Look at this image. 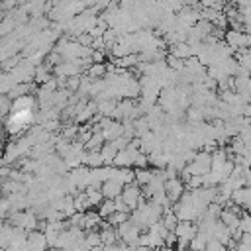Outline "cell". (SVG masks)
<instances>
[{"instance_id":"cell-8","label":"cell","mask_w":251,"mask_h":251,"mask_svg":"<svg viewBox=\"0 0 251 251\" xmlns=\"http://www.w3.org/2000/svg\"><path fill=\"white\" fill-rule=\"evenodd\" d=\"M212 239L220 241V243H222V245H226V247H229V245L233 243V239H231V231H229V229H227V227H226L222 222H218V224H216Z\"/></svg>"},{"instance_id":"cell-2","label":"cell","mask_w":251,"mask_h":251,"mask_svg":"<svg viewBox=\"0 0 251 251\" xmlns=\"http://www.w3.org/2000/svg\"><path fill=\"white\" fill-rule=\"evenodd\" d=\"M118 229V237H122L124 241H126V245H129V247H137L139 245V237H141V231H139V227L133 224V222H126V224H122L120 227H116Z\"/></svg>"},{"instance_id":"cell-1","label":"cell","mask_w":251,"mask_h":251,"mask_svg":"<svg viewBox=\"0 0 251 251\" xmlns=\"http://www.w3.org/2000/svg\"><path fill=\"white\" fill-rule=\"evenodd\" d=\"M198 233V226H194L192 222H178L175 227V235H176V247L178 251H184L190 241L194 239V235Z\"/></svg>"},{"instance_id":"cell-19","label":"cell","mask_w":251,"mask_h":251,"mask_svg":"<svg viewBox=\"0 0 251 251\" xmlns=\"http://www.w3.org/2000/svg\"><path fill=\"white\" fill-rule=\"evenodd\" d=\"M245 212H247V214H251V206H247V208H245Z\"/></svg>"},{"instance_id":"cell-16","label":"cell","mask_w":251,"mask_h":251,"mask_svg":"<svg viewBox=\"0 0 251 251\" xmlns=\"http://www.w3.org/2000/svg\"><path fill=\"white\" fill-rule=\"evenodd\" d=\"M239 229H241L243 233H251V214H247V212H243V214H241Z\"/></svg>"},{"instance_id":"cell-7","label":"cell","mask_w":251,"mask_h":251,"mask_svg":"<svg viewBox=\"0 0 251 251\" xmlns=\"http://www.w3.org/2000/svg\"><path fill=\"white\" fill-rule=\"evenodd\" d=\"M102 194H104V198H108V200H116L118 196H122V190H124V184H120L118 180H114V178H110V180H106V182H102Z\"/></svg>"},{"instance_id":"cell-15","label":"cell","mask_w":251,"mask_h":251,"mask_svg":"<svg viewBox=\"0 0 251 251\" xmlns=\"http://www.w3.org/2000/svg\"><path fill=\"white\" fill-rule=\"evenodd\" d=\"M35 78H37V82H41V84H45V82H49V80H51L49 71H47V67H45V65L35 69Z\"/></svg>"},{"instance_id":"cell-13","label":"cell","mask_w":251,"mask_h":251,"mask_svg":"<svg viewBox=\"0 0 251 251\" xmlns=\"http://www.w3.org/2000/svg\"><path fill=\"white\" fill-rule=\"evenodd\" d=\"M106 222H108V226H112V227H120L122 224H126L127 222V212H114L110 218H106Z\"/></svg>"},{"instance_id":"cell-14","label":"cell","mask_w":251,"mask_h":251,"mask_svg":"<svg viewBox=\"0 0 251 251\" xmlns=\"http://www.w3.org/2000/svg\"><path fill=\"white\" fill-rule=\"evenodd\" d=\"M104 73H106V67H104L102 63H94V65L88 69V76H90V78H102Z\"/></svg>"},{"instance_id":"cell-10","label":"cell","mask_w":251,"mask_h":251,"mask_svg":"<svg viewBox=\"0 0 251 251\" xmlns=\"http://www.w3.org/2000/svg\"><path fill=\"white\" fill-rule=\"evenodd\" d=\"M100 214L98 212H84V229H96L100 224Z\"/></svg>"},{"instance_id":"cell-4","label":"cell","mask_w":251,"mask_h":251,"mask_svg":"<svg viewBox=\"0 0 251 251\" xmlns=\"http://www.w3.org/2000/svg\"><path fill=\"white\" fill-rule=\"evenodd\" d=\"M184 186H186V184L182 182L180 176H173V178H169V180L165 182V194H167V198L171 200V204H175V202H178V200L182 198Z\"/></svg>"},{"instance_id":"cell-12","label":"cell","mask_w":251,"mask_h":251,"mask_svg":"<svg viewBox=\"0 0 251 251\" xmlns=\"http://www.w3.org/2000/svg\"><path fill=\"white\" fill-rule=\"evenodd\" d=\"M98 214H100V218H110L114 212H116V202L114 200H104L100 206H98V210H96Z\"/></svg>"},{"instance_id":"cell-17","label":"cell","mask_w":251,"mask_h":251,"mask_svg":"<svg viewBox=\"0 0 251 251\" xmlns=\"http://www.w3.org/2000/svg\"><path fill=\"white\" fill-rule=\"evenodd\" d=\"M206 251H227V247H226V245H222L220 241L212 239V241H208V245H206Z\"/></svg>"},{"instance_id":"cell-3","label":"cell","mask_w":251,"mask_h":251,"mask_svg":"<svg viewBox=\"0 0 251 251\" xmlns=\"http://www.w3.org/2000/svg\"><path fill=\"white\" fill-rule=\"evenodd\" d=\"M122 200L126 202V206L129 208V210H135V208H139V204H143L145 200H143V196H141V190H139V186L137 184H126L124 186V190H122Z\"/></svg>"},{"instance_id":"cell-11","label":"cell","mask_w":251,"mask_h":251,"mask_svg":"<svg viewBox=\"0 0 251 251\" xmlns=\"http://www.w3.org/2000/svg\"><path fill=\"white\" fill-rule=\"evenodd\" d=\"M153 176H155L153 171H147V169H137V171H135V182L141 184V186L149 184V182L153 180Z\"/></svg>"},{"instance_id":"cell-9","label":"cell","mask_w":251,"mask_h":251,"mask_svg":"<svg viewBox=\"0 0 251 251\" xmlns=\"http://www.w3.org/2000/svg\"><path fill=\"white\" fill-rule=\"evenodd\" d=\"M100 239H102V245H114L116 239H118V229L106 224L104 229L100 231Z\"/></svg>"},{"instance_id":"cell-5","label":"cell","mask_w":251,"mask_h":251,"mask_svg":"<svg viewBox=\"0 0 251 251\" xmlns=\"http://www.w3.org/2000/svg\"><path fill=\"white\" fill-rule=\"evenodd\" d=\"M224 41H226V45H227V47H231L233 51L247 49V33H245V31L226 29V33H224Z\"/></svg>"},{"instance_id":"cell-18","label":"cell","mask_w":251,"mask_h":251,"mask_svg":"<svg viewBox=\"0 0 251 251\" xmlns=\"http://www.w3.org/2000/svg\"><path fill=\"white\" fill-rule=\"evenodd\" d=\"M133 251H151V249H149V247H143V245H137Z\"/></svg>"},{"instance_id":"cell-6","label":"cell","mask_w":251,"mask_h":251,"mask_svg":"<svg viewBox=\"0 0 251 251\" xmlns=\"http://www.w3.org/2000/svg\"><path fill=\"white\" fill-rule=\"evenodd\" d=\"M14 224H16V227H20L24 231H29L37 226V220L31 212H20V214L14 216Z\"/></svg>"}]
</instances>
